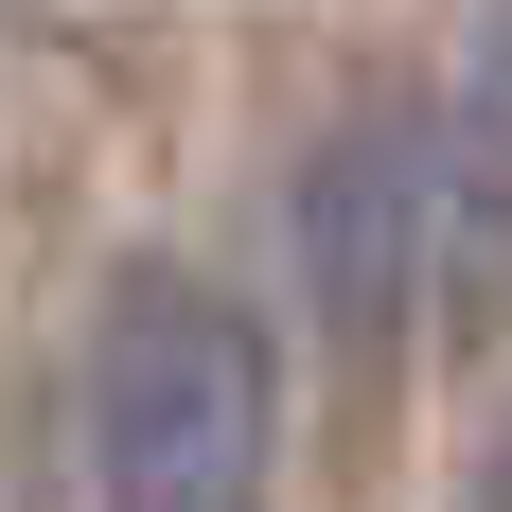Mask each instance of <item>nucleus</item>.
I'll use <instances>...</instances> for the list:
<instances>
[{
  "instance_id": "obj_2",
  "label": "nucleus",
  "mask_w": 512,
  "mask_h": 512,
  "mask_svg": "<svg viewBox=\"0 0 512 512\" xmlns=\"http://www.w3.org/2000/svg\"><path fill=\"white\" fill-rule=\"evenodd\" d=\"M424 195H442V142L424 124H336L301 177V283L336 318V354H389V318L424 283Z\"/></svg>"
},
{
  "instance_id": "obj_3",
  "label": "nucleus",
  "mask_w": 512,
  "mask_h": 512,
  "mask_svg": "<svg viewBox=\"0 0 512 512\" xmlns=\"http://www.w3.org/2000/svg\"><path fill=\"white\" fill-rule=\"evenodd\" d=\"M477 512H512V424H495V460H477Z\"/></svg>"
},
{
  "instance_id": "obj_1",
  "label": "nucleus",
  "mask_w": 512,
  "mask_h": 512,
  "mask_svg": "<svg viewBox=\"0 0 512 512\" xmlns=\"http://www.w3.org/2000/svg\"><path fill=\"white\" fill-rule=\"evenodd\" d=\"M283 460V371L265 318L195 265H124L89 336V477L106 512H265Z\"/></svg>"
},
{
  "instance_id": "obj_4",
  "label": "nucleus",
  "mask_w": 512,
  "mask_h": 512,
  "mask_svg": "<svg viewBox=\"0 0 512 512\" xmlns=\"http://www.w3.org/2000/svg\"><path fill=\"white\" fill-rule=\"evenodd\" d=\"M495 89H512V36H495Z\"/></svg>"
}]
</instances>
